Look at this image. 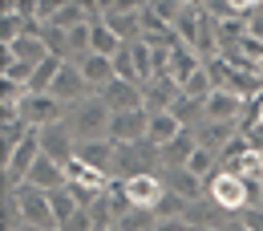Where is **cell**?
Returning <instances> with one entry per match:
<instances>
[{"label":"cell","mask_w":263,"mask_h":231,"mask_svg":"<svg viewBox=\"0 0 263 231\" xmlns=\"http://www.w3.org/2000/svg\"><path fill=\"white\" fill-rule=\"evenodd\" d=\"M16 231H41V227H33V223H21V227H16Z\"/></svg>","instance_id":"cell-32"},{"label":"cell","mask_w":263,"mask_h":231,"mask_svg":"<svg viewBox=\"0 0 263 231\" xmlns=\"http://www.w3.org/2000/svg\"><path fill=\"white\" fill-rule=\"evenodd\" d=\"M198 150V138H195V130H182L174 142H166L162 150V170H182V166L191 163V154Z\"/></svg>","instance_id":"cell-19"},{"label":"cell","mask_w":263,"mask_h":231,"mask_svg":"<svg viewBox=\"0 0 263 231\" xmlns=\"http://www.w3.org/2000/svg\"><path fill=\"white\" fill-rule=\"evenodd\" d=\"M239 223L247 231H263V207H251V211H243L239 215Z\"/></svg>","instance_id":"cell-30"},{"label":"cell","mask_w":263,"mask_h":231,"mask_svg":"<svg viewBox=\"0 0 263 231\" xmlns=\"http://www.w3.org/2000/svg\"><path fill=\"white\" fill-rule=\"evenodd\" d=\"M73 163L89 166V170H98L105 179H118L114 174V163H118V146L109 142V138H98V142H77V158Z\"/></svg>","instance_id":"cell-12"},{"label":"cell","mask_w":263,"mask_h":231,"mask_svg":"<svg viewBox=\"0 0 263 231\" xmlns=\"http://www.w3.org/2000/svg\"><path fill=\"white\" fill-rule=\"evenodd\" d=\"M29 187H36V191H45V195H53V191H61V187H69V170L61 163H53L49 154H41L33 166V174H29Z\"/></svg>","instance_id":"cell-16"},{"label":"cell","mask_w":263,"mask_h":231,"mask_svg":"<svg viewBox=\"0 0 263 231\" xmlns=\"http://www.w3.org/2000/svg\"><path fill=\"white\" fill-rule=\"evenodd\" d=\"M33 134V126L21 118V114H12V118H0V146H4V154H12L25 138Z\"/></svg>","instance_id":"cell-25"},{"label":"cell","mask_w":263,"mask_h":231,"mask_svg":"<svg viewBox=\"0 0 263 231\" xmlns=\"http://www.w3.org/2000/svg\"><path fill=\"white\" fill-rule=\"evenodd\" d=\"M206 199L239 219L243 211L263 207V183H243V179H235L227 170H215V174L206 179Z\"/></svg>","instance_id":"cell-1"},{"label":"cell","mask_w":263,"mask_h":231,"mask_svg":"<svg viewBox=\"0 0 263 231\" xmlns=\"http://www.w3.org/2000/svg\"><path fill=\"white\" fill-rule=\"evenodd\" d=\"M259 77H263V61H259Z\"/></svg>","instance_id":"cell-33"},{"label":"cell","mask_w":263,"mask_h":231,"mask_svg":"<svg viewBox=\"0 0 263 231\" xmlns=\"http://www.w3.org/2000/svg\"><path fill=\"white\" fill-rule=\"evenodd\" d=\"M198 69H202V57H198L195 49H186V45H174V49H170V77H174L178 85H186Z\"/></svg>","instance_id":"cell-21"},{"label":"cell","mask_w":263,"mask_h":231,"mask_svg":"<svg viewBox=\"0 0 263 231\" xmlns=\"http://www.w3.org/2000/svg\"><path fill=\"white\" fill-rule=\"evenodd\" d=\"M77 25H89L85 0H61V8H57V16H53V29H65V33H73Z\"/></svg>","instance_id":"cell-26"},{"label":"cell","mask_w":263,"mask_h":231,"mask_svg":"<svg viewBox=\"0 0 263 231\" xmlns=\"http://www.w3.org/2000/svg\"><path fill=\"white\" fill-rule=\"evenodd\" d=\"M158 215L154 211H142V207H130L126 215H122V223H118V231H158Z\"/></svg>","instance_id":"cell-27"},{"label":"cell","mask_w":263,"mask_h":231,"mask_svg":"<svg viewBox=\"0 0 263 231\" xmlns=\"http://www.w3.org/2000/svg\"><path fill=\"white\" fill-rule=\"evenodd\" d=\"M16 207H21V219L25 223H33L41 231H57V215H53V203L45 191H36V187H16Z\"/></svg>","instance_id":"cell-6"},{"label":"cell","mask_w":263,"mask_h":231,"mask_svg":"<svg viewBox=\"0 0 263 231\" xmlns=\"http://www.w3.org/2000/svg\"><path fill=\"white\" fill-rule=\"evenodd\" d=\"M73 65L81 69V77H85V85L101 94L109 81H118V73H114V61L109 57H98V53H89V57H81V61H73Z\"/></svg>","instance_id":"cell-18"},{"label":"cell","mask_w":263,"mask_h":231,"mask_svg":"<svg viewBox=\"0 0 263 231\" xmlns=\"http://www.w3.org/2000/svg\"><path fill=\"white\" fill-rule=\"evenodd\" d=\"M158 231H198V227H195V223H186V219H162Z\"/></svg>","instance_id":"cell-31"},{"label":"cell","mask_w":263,"mask_h":231,"mask_svg":"<svg viewBox=\"0 0 263 231\" xmlns=\"http://www.w3.org/2000/svg\"><path fill=\"white\" fill-rule=\"evenodd\" d=\"M105 105H109V114H130V110H146V90L138 85V81H109L105 90L98 94Z\"/></svg>","instance_id":"cell-9"},{"label":"cell","mask_w":263,"mask_h":231,"mask_svg":"<svg viewBox=\"0 0 263 231\" xmlns=\"http://www.w3.org/2000/svg\"><path fill=\"white\" fill-rule=\"evenodd\" d=\"M142 90H146V110H150V114H170L174 101L182 98V85H178L174 77H154V81H146Z\"/></svg>","instance_id":"cell-15"},{"label":"cell","mask_w":263,"mask_h":231,"mask_svg":"<svg viewBox=\"0 0 263 231\" xmlns=\"http://www.w3.org/2000/svg\"><path fill=\"white\" fill-rule=\"evenodd\" d=\"M89 41H93V53H98V57H109V61H114V57L126 49V41L114 33L105 21H101V25H89Z\"/></svg>","instance_id":"cell-24"},{"label":"cell","mask_w":263,"mask_h":231,"mask_svg":"<svg viewBox=\"0 0 263 231\" xmlns=\"http://www.w3.org/2000/svg\"><path fill=\"white\" fill-rule=\"evenodd\" d=\"M126 45L142 41V4H122V0H105V16H101Z\"/></svg>","instance_id":"cell-8"},{"label":"cell","mask_w":263,"mask_h":231,"mask_svg":"<svg viewBox=\"0 0 263 231\" xmlns=\"http://www.w3.org/2000/svg\"><path fill=\"white\" fill-rule=\"evenodd\" d=\"M118 179H138V174H162V154L154 142H130V146H118V163H114Z\"/></svg>","instance_id":"cell-3"},{"label":"cell","mask_w":263,"mask_h":231,"mask_svg":"<svg viewBox=\"0 0 263 231\" xmlns=\"http://www.w3.org/2000/svg\"><path fill=\"white\" fill-rule=\"evenodd\" d=\"M182 130H186V126H182V122H178L174 114H150V126H146V142H154V146L162 150L166 142H174V138H178Z\"/></svg>","instance_id":"cell-23"},{"label":"cell","mask_w":263,"mask_h":231,"mask_svg":"<svg viewBox=\"0 0 263 231\" xmlns=\"http://www.w3.org/2000/svg\"><path fill=\"white\" fill-rule=\"evenodd\" d=\"M109 231H118V227H109Z\"/></svg>","instance_id":"cell-34"},{"label":"cell","mask_w":263,"mask_h":231,"mask_svg":"<svg viewBox=\"0 0 263 231\" xmlns=\"http://www.w3.org/2000/svg\"><path fill=\"white\" fill-rule=\"evenodd\" d=\"M162 179H166V191L186 199V203H202V199H206V183H202L198 174H191L186 166H182V170H162Z\"/></svg>","instance_id":"cell-17"},{"label":"cell","mask_w":263,"mask_h":231,"mask_svg":"<svg viewBox=\"0 0 263 231\" xmlns=\"http://www.w3.org/2000/svg\"><path fill=\"white\" fill-rule=\"evenodd\" d=\"M65 114H69V105L57 101L53 94H29V98L21 101V118H25L33 130H45V126L65 122Z\"/></svg>","instance_id":"cell-7"},{"label":"cell","mask_w":263,"mask_h":231,"mask_svg":"<svg viewBox=\"0 0 263 231\" xmlns=\"http://www.w3.org/2000/svg\"><path fill=\"white\" fill-rule=\"evenodd\" d=\"M122 199L130 207H142V211H158V203L166 199V179L162 174H138V179H118L114 183Z\"/></svg>","instance_id":"cell-4"},{"label":"cell","mask_w":263,"mask_h":231,"mask_svg":"<svg viewBox=\"0 0 263 231\" xmlns=\"http://www.w3.org/2000/svg\"><path fill=\"white\" fill-rule=\"evenodd\" d=\"M146 126H150V110H130V114H114L109 118V142L114 146H130V142H142L146 138Z\"/></svg>","instance_id":"cell-11"},{"label":"cell","mask_w":263,"mask_h":231,"mask_svg":"<svg viewBox=\"0 0 263 231\" xmlns=\"http://www.w3.org/2000/svg\"><path fill=\"white\" fill-rule=\"evenodd\" d=\"M49 203H53V215H57V227H61L65 219H73V215L81 211V203H77V195H73L69 187H61V191H53V195H49Z\"/></svg>","instance_id":"cell-28"},{"label":"cell","mask_w":263,"mask_h":231,"mask_svg":"<svg viewBox=\"0 0 263 231\" xmlns=\"http://www.w3.org/2000/svg\"><path fill=\"white\" fill-rule=\"evenodd\" d=\"M36 158H41V134H29L12 154H4V183L8 187H25L29 183V174H33Z\"/></svg>","instance_id":"cell-5"},{"label":"cell","mask_w":263,"mask_h":231,"mask_svg":"<svg viewBox=\"0 0 263 231\" xmlns=\"http://www.w3.org/2000/svg\"><path fill=\"white\" fill-rule=\"evenodd\" d=\"M235 134H239L235 122H202V126H195L198 146H202V150H211V154H223V146H227Z\"/></svg>","instance_id":"cell-20"},{"label":"cell","mask_w":263,"mask_h":231,"mask_svg":"<svg viewBox=\"0 0 263 231\" xmlns=\"http://www.w3.org/2000/svg\"><path fill=\"white\" fill-rule=\"evenodd\" d=\"M57 101H65V105H77V101H85L93 90L85 85V77H81V69L73 65V61H65L61 65V73H57V81H53V90H49Z\"/></svg>","instance_id":"cell-13"},{"label":"cell","mask_w":263,"mask_h":231,"mask_svg":"<svg viewBox=\"0 0 263 231\" xmlns=\"http://www.w3.org/2000/svg\"><path fill=\"white\" fill-rule=\"evenodd\" d=\"M41 134V154H49L53 163L69 166L73 158H77V138H73V130H69L65 122H57V126H45Z\"/></svg>","instance_id":"cell-10"},{"label":"cell","mask_w":263,"mask_h":231,"mask_svg":"<svg viewBox=\"0 0 263 231\" xmlns=\"http://www.w3.org/2000/svg\"><path fill=\"white\" fill-rule=\"evenodd\" d=\"M109 105L98 98V94H89L85 101H77V105H69L65 114V126L73 130V138L77 142H98V138H105L109 134Z\"/></svg>","instance_id":"cell-2"},{"label":"cell","mask_w":263,"mask_h":231,"mask_svg":"<svg viewBox=\"0 0 263 231\" xmlns=\"http://www.w3.org/2000/svg\"><path fill=\"white\" fill-rule=\"evenodd\" d=\"M247 37H251V41H259V45H263V0H259V8L251 12V21H247Z\"/></svg>","instance_id":"cell-29"},{"label":"cell","mask_w":263,"mask_h":231,"mask_svg":"<svg viewBox=\"0 0 263 231\" xmlns=\"http://www.w3.org/2000/svg\"><path fill=\"white\" fill-rule=\"evenodd\" d=\"M243 114H247V101H239L235 94H227V90H215L211 98H206V105H202V122H243Z\"/></svg>","instance_id":"cell-14"},{"label":"cell","mask_w":263,"mask_h":231,"mask_svg":"<svg viewBox=\"0 0 263 231\" xmlns=\"http://www.w3.org/2000/svg\"><path fill=\"white\" fill-rule=\"evenodd\" d=\"M4 53L8 57H16V61H25V65H41V61H49V49H45V41L41 37H16L12 45H4Z\"/></svg>","instance_id":"cell-22"}]
</instances>
